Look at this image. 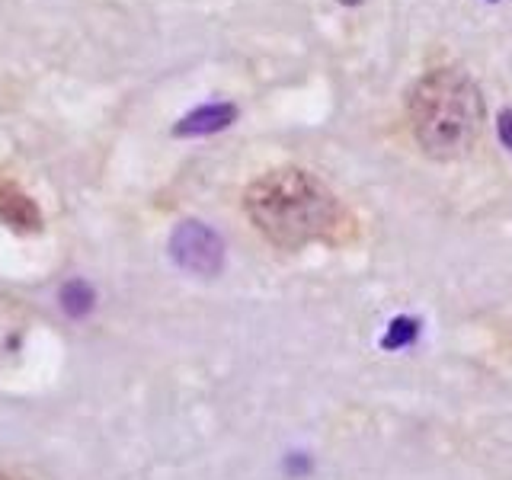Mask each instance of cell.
<instances>
[{
  "label": "cell",
  "mask_w": 512,
  "mask_h": 480,
  "mask_svg": "<svg viewBox=\"0 0 512 480\" xmlns=\"http://www.w3.org/2000/svg\"><path fill=\"white\" fill-rule=\"evenodd\" d=\"M244 208L253 228L282 250L311 244L343 247L356 237V215L340 196L301 167L269 170L247 186Z\"/></svg>",
  "instance_id": "1"
},
{
  "label": "cell",
  "mask_w": 512,
  "mask_h": 480,
  "mask_svg": "<svg viewBox=\"0 0 512 480\" xmlns=\"http://www.w3.org/2000/svg\"><path fill=\"white\" fill-rule=\"evenodd\" d=\"M484 96L464 68H432L407 96V119L413 141L432 160H458L471 148L484 128Z\"/></svg>",
  "instance_id": "2"
},
{
  "label": "cell",
  "mask_w": 512,
  "mask_h": 480,
  "mask_svg": "<svg viewBox=\"0 0 512 480\" xmlns=\"http://www.w3.org/2000/svg\"><path fill=\"white\" fill-rule=\"evenodd\" d=\"M170 250H173V260L183 269L196 272V276H215L224 263L221 237L212 228H205L202 221H183L180 228L173 231Z\"/></svg>",
  "instance_id": "3"
},
{
  "label": "cell",
  "mask_w": 512,
  "mask_h": 480,
  "mask_svg": "<svg viewBox=\"0 0 512 480\" xmlns=\"http://www.w3.org/2000/svg\"><path fill=\"white\" fill-rule=\"evenodd\" d=\"M0 224H10L16 231H39L42 228L39 205L32 202L20 186L7 183V180H0Z\"/></svg>",
  "instance_id": "4"
},
{
  "label": "cell",
  "mask_w": 512,
  "mask_h": 480,
  "mask_svg": "<svg viewBox=\"0 0 512 480\" xmlns=\"http://www.w3.org/2000/svg\"><path fill=\"white\" fill-rule=\"evenodd\" d=\"M234 119H237V106L208 103V106L192 109L189 116L176 125V135H212V132H221V128H228Z\"/></svg>",
  "instance_id": "5"
},
{
  "label": "cell",
  "mask_w": 512,
  "mask_h": 480,
  "mask_svg": "<svg viewBox=\"0 0 512 480\" xmlns=\"http://www.w3.org/2000/svg\"><path fill=\"white\" fill-rule=\"evenodd\" d=\"M416 330H420V327H416V320H410V317L394 320L388 336H384V349H404V346H410L416 340Z\"/></svg>",
  "instance_id": "6"
},
{
  "label": "cell",
  "mask_w": 512,
  "mask_h": 480,
  "mask_svg": "<svg viewBox=\"0 0 512 480\" xmlns=\"http://www.w3.org/2000/svg\"><path fill=\"white\" fill-rule=\"evenodd\" d=\"M496 132H500V141L512 151V109H506L500 116V125H496Z\"/></svg>",
  "instance_id": "7"
},
{
  "label": "cell",
  "mask_w": 512,
  "mask_h": 480,
  "mask_svg": "<svg viewBox=\"0 0 512 480\" xmlns=\"http://www.w3.org/2000/svg\"><path fill=\"white\" fill-rule=\"evenodd\" d=\"M0 480H26V477H20L16 471H7V468H0Z\"/></svg>",
  "instance_id": "8"
},
{
  "label": "cell",
  "mask_w": 512,
  "mask_h": 480,
  "mask_svg": "<svg viewBox=\"0 0 512 480\" xmlns=\"http://www.w3.org/2000/svg\"><path fill=\"white\" fill-rule=\"evenodd\" d=\"M343 4H359V0H343Z\"/></svg>",
  "instance_id": "9"
}]
</instances>
